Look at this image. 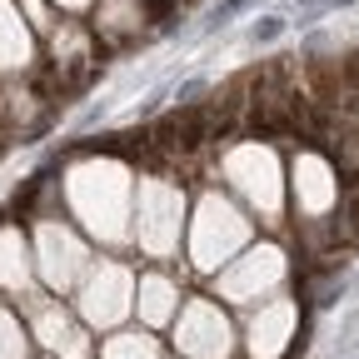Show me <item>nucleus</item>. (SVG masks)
Instances as JSON below:
<instances>
[{
	"label": "nucleus",
	"instance_id": "nucleus-1",
	"mask_svg": "<svg viewBox=\"0 0 359 359\" xmlns=\"http://www.w3.org/2000/svg\"><path fill=\"white\" fill-rule=\"evenodd\" d=\"M250 6H255V0H219V6H215V11L205 15V35L224 30V25H230V20H235L240 11H250Z\"/></svg>",
	"mask_w": 359,
	"mask_h": 359
},
{
	"label": "nucleus",
	"instance_id": "nucleus-2",
	"mask_svg": "<svg viewBox=\"0 0 359 359\" xmlns=\"http://www.w3.org/2000/svg\"><path fill=\"white\" fill-rule=\"evenodd\" d=\"M250 35H255V45H269V40H280V35H285V20H280V15H264V20H255Z\"/></svg>",
	"mask_w": 359,
	"mask_h": 359
},
{
	"label": "nucleus",
	"instance_id": "nucleus-3",
	"mask_svg": "<svg viewBox=\"0 0 359 359\" xmlns=\"http://www.w3.org/2000/svg\"><path fill=\"white\" fill-rule=\"evenodd\" d=\"M294 6H299V11H309V6H325V0H294Z\"/></svg>",
	"mask_w": 359,
	"mask_h": 359
}]
</instances>
